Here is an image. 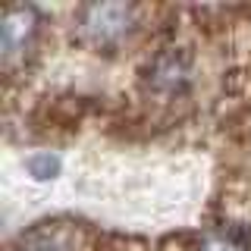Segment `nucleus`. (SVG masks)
Returning a JSON list of instances; mask_svg holds the SVG:
<instances>
[{
    "mask_svg": "<svg viewBox=\"0 0 251 251\" xmlns=\"http://www.w3.org/2000/svg\"><path fill=\"white\" fill-rule=\"evenodd\" d=\"M28 167H31V173H35L38 179H47L53 170H57V160H53V157H35V160H28Z\"/></svg>",
    "mask_w": 251,
    "mask_h": 251,
    "instance_id": "2",
    "label": "nucleus"
},
{
    "mask_svg": "<svg viewBox=\"0 0 251 251\" xmlns=\"http://www.w3.org/2000/svg\"><path fill=\"white\" fill-rule=\"evenodd\" d=\"M198 251H248V245L235 232H210L201 239Z\"/></svg>",
    "mask_w": 251,
    "mask_h": 251,
    "instance_id": "1",
    "label": "nucleus"
}]
</instances>
